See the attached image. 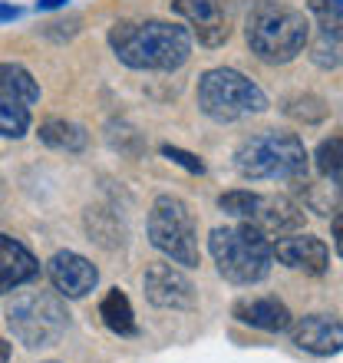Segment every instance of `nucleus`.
I'll return each instance as SVG.
<instances>
[{
  "label": "nucleus",
  "instance_id": "nucleus-16",
  "mask_svg": "<svg viewBox=\"0 0 343 363\" xmlns=\"http://www.w3.org/2000/svg\"><path fill=\"white\" fill-rule=\"evenodd\" d=\"M99 317H103V324L119 337L139 334V327H135V311H133V304H129L125 291H119V287L106 291V297L99 301Z\"/></svg>",
  "mask_w": 343,
  "mask_h": 363
},
{
  "label": "nucleus",
  "instance_id": "nucleus-28",
  "mask_svg": "<svg viewBox=\"0 0 343 363\" xmlns=\"http://www.w3.org/2000/svg\"><path fill=\"white\" fill-rule=\"evenodd\" d=\"M10 360V344L7 340H0V363H7Z\"/></svg>",
  "mask_w": 343,
  "mask_h": 363
},
{
  "label": "nucleus",
  "instance_id": "nucleus-24",
  "mask_svg": "<svg viewBox=\"0 0 343 363\" xmlns=\"http://www.w3.org/2000/svg\"><path fill=\"white\" fill-rule=\"evenodd\" d=\"M162 155H165V159H172V162H179L181 169H189L191 175H201V172H205V162H201L198 155L185 152V149H179V145H162Z\"/></svg>",
  "mask_w": 343,
  "mask_h": 363
},
{
  "label": "nucleus",
  "instance_id": "nucleus-26",
  "mask_svg": "<svg viewBox=\"0 0 343 363\" xmlns=\"http://www.w3.org/2000/svg\"><path fill=\"white\" fill-rule=\"evenodd\" d=\"M23 10L17 4H0V23H10V20H17Z\"/></svg>",
  "mask_w": 343,
  "mask_h": 363
},
{
  "label": "nucleus",
  "instance_id": "nucleus-8",
  "mask_svg": "<svg viewBox=\"0 0 343 363\" xmlns=\"http://www.w3.org/2000/svg\"><path fill=\"white\" fill-rule=\"evenodd\" d=\"M149 241L162 251L172 264L181 268H198V228L191 218L189 205L175 195H159L149 208Z\"/></svg>",
  "mask_w": 343,
  "mask_h": 363
},
{
  "label": "nucleus",
  "instance_id": "nucleus-27",
  "mask_svg": "<svg viewBox=\"0 0 343 363\" xmlns=\"http://www.w3.org/2000/svg\"><path fill=\"white\" fill-rule=\"evenodd\" d=\"M69 0H37V10H60V7H67Z\"/></svg>",
  "mask_w": 343,
  "mask_h": 363
},
{
  "label": "nucleus",
  "instance_id": "nucleus-7",
  "mask_svg": "<svg viewBox=\"0 0 343 363\" xmlns=\"http://www.w3.org/2000/svg\"><path fill=\"white\" fill-rule=\"evenodd\" d=\"M218 208L235 221H244L257 228L264 238H284L294 231H304V208L284 195H261V191H225L218 199Z\"/></svg>",
  "mask_w": 343,
  "mask_h": 363
},
{
  "label": "nucleus",
  "instance_id": "nucleus-13",
  "mask_svg": "<svg viewBox=\"0 0 343 363\" xmlns=\"http://www.w3.org/2000/svg\"><path fill=\"white\" fill-rule=\"evenodd\" d=\"M291 340L314 357L343 354V324L330 314H307L291 324Z\"/></svg>",
  "mask_w": 343,
  "mask_h": 363
},
{
  "label": "nucleus",
  "instance_id": "nucleus-22",
  "mask_svg": "<svg viewBox=\"0 0 343 363\" xmlns=\"http://www.w3.org/2000/svg\"><path fill=\"white\" fill-rule=\"evenodd\" d=\"M310 13L320 30L343 37V0H310Z\"/></svg>",
  "mask_w": 343,
  "mask_h": 363
},
{
  "label": "nucleus",
  "instance_id": "nucleus-6",
  "mask_svg": "<svg viewBox=\"0 0 343 363\" xmlns=\"http://www.w3.org/2000/svg\"><path fill=\"white\" fill-rule=\"evenodd\" d=\"M198 106L215 123H238L267 109V96L254 79L231 67H215L198 79Z\"/></svg>",
  "mask_w": 343,
  "mask_h": 363
},
{
  "label": "nucleus",
  "instance_id": "nucleus-15",
  "mask_svg": "<svg viewBox=\"0 0 343 363\" xmlns=\"http://www.w3.org/2000/svg\"><path fill=\"white\" fill-rule=\"evenodd\" d=\"M235 317L241 324L267 330V334H281L291 327V311L277 297H241L235 304Z\"/></svg>",
  "mask_w": 343,
  "mask_h": 363
},
{
  "label": "nucleus",
  "instance_id": "nucleus-9",
  "mask_svg": "<svg viewBox=\"0 0 343 363\" xmlns=\"http://www.w3.org/2000/svg\"><path fill=\"white\" fill-rule=\"evenodd\" d=\"M172 10L191 27L201 47H221L235 30V0H172Z\"/></svg>",
  "mask_w": 343,
  "mask_h": 363
},
{
  "label": "nucleus",
  "instance_id": "nucleus-11",
  "mask_svg": "<svg viewBox=\"0 0 343 363\" xmlns=\"http://www.w3.org/2000/svg\"><path fill=\"white\" fill-rule=\"evenodd\" d=\"M142 287L149 304L162 307V311H189V307H195V287L172 264H149Z\"/></svg>",
  "mask_w": 343,
  "mask_h": 363
},
{
  "label": "nucleus",
  "instance_id": "nucleus-14",
  "mask_svg": "<svg viewBox=\"0 0 343 363\" xmlns=\"http://www.w3.org/2000/svg\"><path fill=\"white\" fill-rule=\"evenodd\" d=\"M37 274H40V261L17 238L0 235V294H10V291L30 284Z\"/></svg>",
  "mask_w": 343,
  "mask_h": 363
},
{
  "label": "nucleus",
  "instance_id": "nucleus-25",
  "mask_svg": "<svg viewBox=\"0 0 343 363\" xmlns=\"http://www.w3.org/2000/svg\"><path fill=\"white\" fill-rule=\"evenodd\" d=\"M334 245H337V255L343 258V208L334 215Z\"/></svg>",
  "mask_w": 343,
  "mask_h": 363
},
{
  "label": "nucleus",
  "instance_id": "nucleus-19",
  "mask_svg": "<svg viewBox=\"0 0 343 363\" xmlns=\"http://www.w3.org/2000/svg\"><path fill=\"white\" fill-rule=\"evenodd\" d=\"M314 162L320 169V175L327 182H334L337 189L343 191V135H330V139H324L317 145Z\"/></svg>",
  "mask_w": 343,
  "mask_h": 363
},
{
  "label": "nucleus",
  "instance_id": "nucleus-21",
  "mask_svg": "<svg viewBox=\"0 0 343 363\" xmlns=\"http://www.w3.org/2000/svg\"><path fill=\"white\" fill-rule=\"evenodd\" d=\"M30 129V109L10 96H0V135L4 139H23Z\"/></svg>",
  "mask_w": 343,
  "mask_h": 363
},
{
  "label": "nucleus",
  "instance_id": "nucleus-1",
  "mask_svg": "<svg viewBox=\"0 0 343 363\" xmlns=\"http://www.w3.org/2000/svg\"><path fill=\"white\" fill-rule=\"evenodd\" d=\"M109 47L129 69L175 73L191 57V33L169 20H125L109 30Z\"/></svg>",
  "mask_w": 343,
  "mask_h": 363
},
{
  "label": "nucleus",
  "instance_id": "nucleus-18",
  "mask_svg": "<svg viewBox=\"0 0 343 363\" xmlns=\"http://www.w3.org/2000/svg\"><path fill=\"white\" fill-rule=\"evenodd\" d=\"M0 96H10V99H17L23 106H33L40 99V86L20 63H0Z\"/></svg>",
  "mask_w": 343,
  "mask_h": 363
},
{
  "label": "nucleus",
  "instance_id": "nucleus-4",
  "mask_svg": "<svg viewBox=\"0 0 343 363\" xmlns=\"http://www.w3.org/2000/svg\"><path fill=\"white\" fill-rule=\"evenodd\" d=\"M235 169L251 182H300L307 175V149L294 133L267 129V133L248 135L238 145Z\"/></svg>",
  "mask_w": 343,
  "mask_h": 363
},
{
  "label": "nucleus",
  "instance_id": "nucleus-20",
  "mask_svg": "<svg viewBox=\"0 0 343 363\" xmlns=\"http://www.w3.org/2000/svg\"><path fill=\"white\" fill-rule=\"evenodd\" d=\"M307 47H310L314 67H320V69L343 67V37H334V33H327V30L317 27V33L307 40Z\"/></svg>",
  "mask_w": 343,
  "mask_h": 363
},
{
  "label": "nucleus",
  "instance_id": "nucleus-23",
  "mask_svg": "<svg viewBox=\"0 0 343 363\" xmlns=\"http://www.w3.org/2000/svg\"><path fill=\"white\" fill-rule=\"evenodd\" d=\"M320 99L317 96H294V99H287L284 113L294 116V119H304V123H320L327 116V106H320V109H310V106H317Z\"/></svg>",
  "mask_w": 343,
  "mask_h": 363
},
{
  "label": "nucleus",
  "instance_id": "nucleus-10",
  "mask_svg": "<svg viewBox=\"0 0 343 363\" xmlns=\"http://www.w3.org/2000/svg\"><path fill=\"white\" fill-rule=\"evenodd\" d=\"M274 248V261L284 264L291 271H304L310 277L327 274L330 268V251L317 235H304V231H294V235H284V238L271 241Z\"/></svg>",
  "mask_w": 343,
  "mask_h": 363
},
{
  "label": "nucleus",
  "instance_id": "nucleus-2",
  "mask_svg": "<svg viewBox=\"0 0 343 363\" xmlns=\"http://www.w3.org/2000/svg\"><path fill=\"white\" fill-rule=\"evenodd\" d=\"M244 37L257 60L277 67L304 53L310 40V23L300 10L287 7L281 0H251Z\"/></svg>",
  "mask_w": 343,
  "mask_h": 363
},
{
  "label": "nucleus",
  "instance_id": "nucleus-17",
  "mask_svg": "<svg viewBox=\"0 0 343 363\" xmlns=\"http://www.w3.org/2000/svg\"><path fill=\"white\" fill-rule=\"evenodd\" d=\"M37 135L43 145L60 149V152H83L86 149V129L77 123H67V119H47V123H40Z\"/></svg>",
  "mask_w": 343,
  "mask_h": 363
},
{
  "label": "nucleus",
  "instance_id": "nucleus-12",
  "mask_svg": "<svg viewBox=\"0 0 343 363\" xmlns=\"http://www.w3.org/2000/svg\"><path fill=\"white\" fill-rule=\"evenodd\" d=\"M50 284L57 287L60 297H69V301H79L96 287L99 281V271L89 258L77 255V251H57L47 264Z\"/></svg>",
  "mask_w": 343,
  "mask_h": 363
},
{
  "label": "nucleus",
  "instance_id": "nucleus-5",
  "mask_svg": "<svg viewBox=\"0 0 343 363\" xmlns=\"http://www.w3.org/2000/svg\"><path fill=\"white\" fill-rule=\"evenodd\" d=\"M69 314L63 301L53 291L43 287H30L10 297L7 304V327L23 347L37 350V347H53L60 337L67 334Z\"/></svg>",
  "mask_w": 343,
  "mask_h": 363
},
{
  "label": "nucleus",
  "instance_id": "nucleus-3",
  "mask_svg": "<svg viewBox=\"0 0 343 363\" xmlns=\"http://www.w3.org/2000/svg\"><path fill=\"white\" fill-rule=\"evenodd\" d=\"M208 251L218 264V274L238 287L261 284L271 274V261H274L271 238H264L261 231L244 225V221L211 231Z\"/></svg>",
  "mask_w": 343,
  "mask_h": 363
}]
</instances>
